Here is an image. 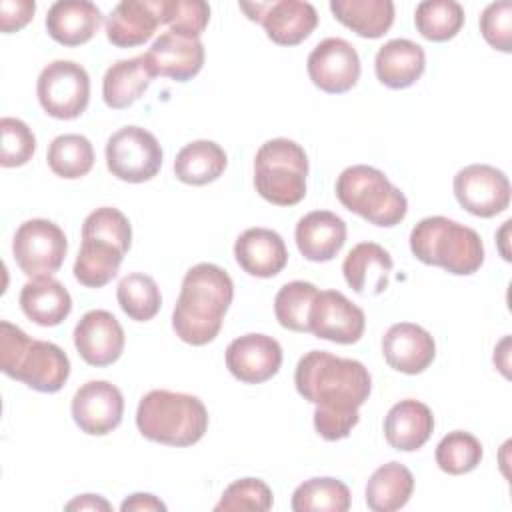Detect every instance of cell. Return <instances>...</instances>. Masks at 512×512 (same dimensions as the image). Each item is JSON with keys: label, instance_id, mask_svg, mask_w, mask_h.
Listing matches in <instances>:
<instances>
[{"label": "cell", "instance_id": "obj_1", "mask_svg": "<svg viewBox=\"0 0 512 512\" xmlns=\"http://www.w3.org/2000/svg\"><path fill=\"white\" fill-rule=\"evenodd\" d=\"M234 298V282L230 274L210 262L192 266L180 286V296L172 312V328L176 336L192 346L212 342L224 322Z\"/></svg>", "mask_w": 512, "mask_h": 512}, {"label": "cell", "instance_id": "obj_2", "mask_svg": "<svg viewBox=\"0 0 512 512\" xmlns=\"http://www.w3.org/2000/svg\"><path fill=\"white\" fill-rule=\"evenodd\" d=\"M294 384L304 400L326 410H358L372 390L362 362L326 350H310L298 360Z\"/></svg>", "mask_w": 512, "mask_h": 512}, {"label": "cell", "instance_id": "obj_3", "mask_svg": "<svg viewBox=\"0 0 512 512\" xmlns=\"http://www.w3.org/2000/svg\"><path fill=\"white\" fill-rule=\"evenodd\" d=\"M132 242L128 218L112 206L90 212L82 224V244L74 262V278L86 288H102L116 274Z\"/></svg>", "mask_w": 512, "mask_h": 512}, {"label": "cell", "instance_id": "obj_4", "mask_svg": "<svg viewBox=\"0 0 512 512\" xmlns=\"http://www.w3.org/2000/svg\"><path fill=\"white\" fill-rule=\"evenodd\" d=\"M0 368L6 376L44 394L58 392L70 376V360L60 346L34 340L6 320L0 322Z\"/></svg>", "mask_w": 512, "mask_h": 512}, {"label": "cell", "instance_id": "obj_5", "mask_svg": "<svg viewBox=\"0 0 512 512\" xmlns=\"http://www.w3.org/2000/svg\"><path fill=\"white\" fill-rule=\"evenodd\" d=\"M136 426L146 440L166 446H192L208 430V410L198 396L150 390L138 402Z\"/></svg>", "mask_w": 512, "mask_h": 512}, {"label": "cell", "instance_id": "obj_6", "mask_svg": "<svg viewBox=\"0 0 512 512\" xmlns=\"http://www.w3.org/2000/svg\"><path fill=\"white\" fill-rule=\"evenodd\" d=\"M410 250L422 264L444 268L456 276L474 274L484 262V244L478 232L446 216L422 218L410 232Z\"/></svg>", "mask_w": 512, "mask_h": 512}, {"label": "cell", "instance_id": "obj_7", "mask_svg": "<svg viewBox=\"0 0 512 512\" xmlns=\"http://www.w3.org/2000/svg\"><path fill=\"white\" fill-rule=\"evenodd\" d=\"M336 198L346 210L382 228L400 224L408 212L404 192H400L384 172L366 164L348 166L340 172L336 180Z\"/></svg>", "mask_w": 512, "mask_h": 512}, {"label": "cell", "instance_id": "obj_8", "mask_svg": "<svg viewBox=\"0 0 512 512\" xmlns=\"http://www.w3.org/2000/svg\"><path fill=\"white\" fill-rule=\"evenodd\" d=\"M308 156L304 148L288 138L264 142L254 158L256 192L270 204L294 206L306 196Z\"/></svg>", "mask_w": 512, "mask_h": 512}, {"label": "cell", "instance_id": "obj_9", "mask_svg": "<svg viewBox=\"0 0 512 512\" xmlns=\"http://www.w3.org/2000/svg\"><path fill=\"white\" fill-rule=\"evenodd\" d=\"M36 94L42 110L58 120L78 118L90 102V76L72 60H54L42 68Z\"/></svg>", "mask_w": 512, "mask_h": 512}, {"label": "cell", "instance_id": "obj_10", "mask_svg": "<svg viewBox=\"0 0 512 512\" xmlns=\"http://www.w3.org/2000/svg\"><path fill=\"white\" fill-rule=\"evenodd\" d=\"M106 166L118 180L140 184L152 180L162 166V148L156 136L140 126H124L106 142Z\"/></svg>", "mask_w": 512, "mask_h": 512}, {"label": "cell", "instance_id": "obj_11", "mask_svg": "<svg viewBox=\"0 0 512 512\" xmlns=\"http://www.w3.org/2000/svg\"><path fill=\"white\" fill-rule=\"evenodd\" d=\"M12 252L18 268L30 276H52L60 270L66 252L68 240L64 230L46 218H32L18 226Z\"/></svg>", "mask_w": 512, "mask_h": 512}, {"label": "cell", "instance_id": "obj_12", "mask_svg": "<svg viewBox=\"0 0 512 512\" xmlns=\"http://www.w3.org/2000/svg\"><path fill=\"white\" fill-rule=\"evenodd\" d=\"M454 196L458 204L478 218H492L510 204L508 176L490 164H470L454 176Z\"/></svg>", "mask_w": 512, "mask_h": 512}, {"label": "cell", "instance_id": "obj_13", "mask_svg": "<svg viewBox=\"0 0 512 512\" xmlns=\"http://www.w3.org/2000/svg\"><path fill=\"white\" fill-rule=\"evenodd\" d=\"M240 8L252 22H260L266 36L280 46H296L304 42L318 24V12L310 2H240Z\"/></svg>", "mask_w": 512, "mask_h": 512}, {"label": "cell", "instance_id": "obj_14", "mask_svg": "<svg viewBox=\"0 0 512 512\" xmlns=\"http://www.w3.org/2000/svg\"><path fill=\"white\" fill-rule=\"evenodd\" d=\"M306 68L316 88L328 94H344L360 78V56L344 38H326L308 54Z\"/></svg>", "mask_w": 512, "mask_h": 512}, {"label": "cell", "instance_id": "obj_15", "mask_svg": "<svg viewBox=\"0 0 512 512\" xmlns=\"http://www.w3.org/2000/svg\"><path fill=\"white\" fill-rule=\"evenodd\" d=\"M310 332L316 338L336 344H354L362 338L366 316L360 306L338 290L318 292L310 308Z\"/></svg>", "mask_w": 512, "mask_h": 512}, {"label": "cell", "instance_id": "obj_16", "mask_svg": "<svg viewBox=\"0 0 512 512\" xmlns=\"http://www.w3.org/2000/svg\"><path fill=\"white\" fill-rule=\"evenodd\" d=\"M70 410L82 432L90 436H104L120 426L124 398L112 382L90 380L76 390Z\"/></svg>", "mask_w": 512, "mask_h": 512}, {"label": "cell", "instance_id": "obj_17", "mask_svg": "<svg viewBox=\"0 0 512 512\" xmlns=\"http://www.w3.org/2000/svg\"><path fill=\"white\" fill-rule=\"evenodd\" d=\"M282 366V348L278 340L266 334H244L226 348V368L244 384L270 380Z\"/></svg>", "mask_w": 512, "mask_h": 512}, {"label": "cell", "instance_id": "obj_18", "mask_svg": "<svg viewBox=\"0 0 512 512\" xmlns=\"http://www.w3.org/2000/svg\"><path fill=\"white\" fill-rule=\"evenodd\" d=\"M74 346L86 364L110 366L122 356L124 330L112 312L90 310L74 328Z\"/></svg>", "mask_w": 512, "mask_h": 512}, {"label": "cell", "instance_id": "obj_19", "mask_svg": "<svg viewBox=\"0 0 512 512\" xmlns=\"http://www.w3.org/2000/svg\"><path fill=\"white\" fill-rule=\"evenodd\" d=\"M382 354L390 368L402 374L424 372L434 356L436 344L428 330L412 322L392 324L382 338Z\"/></svg>", "mask_w": 512, "mask_h": 512}, {"label": "cell", "instance_id": "obj_20", "mask_svg": "<svg viewBox=\"0 0 512 512\" xmlns=\"http://www.w3.org/2000/svg\"><path fill=\"white\" fill-rule=\"evenodd\" d=\"M238 266L256 278H272L280 274L288 262V250L282 236L270 228H248L234 244Z\"/></svg>", "mask_w": 512, "mask_h": 512}, {"label": "cell", "instance_id": "obj_21", "mask_svg": "<svg viewBox=\"0 0 512 512\" xmlns=\"http://www.w3.org/2000/svg\"><path fill=\"white\" fill-rule=\"evenodd\" d=\"M156 76H166L176 82L194 78L204 66V46L198 38L180 36L174 32L160 34L146 52Z\"/></svg>", "mask_w": 512, "mask_h": 512}, {"label": "cell", "instance_id": "obj_22", "mask_svg": "<svg viewBox=\"0 0 512 512\" xmlns=\"http://www.w3.org/2000/svg\"><path fill=\"white\" fill-rule=\"evenodd\" d=\"M160 24V0H124L106 20V38L118 48L140 46Z\"/></svg>", "mask_w": 512, "mask_h": 512}, {"label": "cell", "instance_id": "obj_23", "mask_svg": "<svg viewBox=\"0 0 512 512\" xmlns=\"http://www.w3.org/2000/svg\"><path fill=\"white\" fill-rule=\"evenodd\" d=\"M294 238L306 260L328 262L346 242V222L330 210H314L298 220Z\"/></svg>", "mask_w": 512, "mask_h": 512}, {"label": "cell", "instance_id": "obj_24", "mask_svg": "<svg viewBox=\"0 0 512 512\" xmlns=\"http://www.w3.org/2000/svg\"><path fill=\"white\" fill-rule=\"evenodd\" d=\"M392 272L390 252L376 242L356 244L342 262L346 284L360 296H378L388 288Z\"/></svg>", "mask_w": 512, "mask_h": 512}, {"label": "cell", "instance_id": "obj_25", "mask_svg": "<svg viewBox=\"0 0 512 512\" xmlns=\"http://www.w3.org/2000/svg\"><path fill=\"white\" fill-rule=\"evenodd\" d=\"M102 24V12L88 0H58L46 14V32L62 46L86 44Z\"/></svg>", "mask_w": 512, "mask_h": 512}, {"label": "cell", "instance_id": "obj_26", "mask_svg": "<svg viewBox=\"0 0 512 512\" xmlns=\"http://www.w3.org/2000/svg\"><path fill=\"white\" fill-rule=\"evenodd\" d=\"M434 430L432 410L420 400L396 402L384 418L386 442L400 452H414L422 448Z\"/></svg>", "mask_w": 512, "mask_h": 512}, {"label": "cell", "instance_id": "obj_27", "mask_svg": "<svg viewBox=\"0 0 512 512\" xmlns=\"http://www.w3.org/2000/svg\"><path fill=\"white\" fill-rule=\"evenodd\" d=\"M426 68V54L424 48L408 38H394L388 40L374 58L376 78L392 88L402 90L420 80Z\"/></svg>", "mask_w": 512, "mask_h": 512}, {"label": "cell", "instance_id": "obj_28", "mask_svg": "<svg viewBox=\"0 0 512 512\" xmlns=\"http://www.w3.org/2000/svg\"><path fill=\"white\" fill-rule=\"evenodd\" d=\"M152 78H156V72L146 54L118 60L102 78V98L108 108L124 110L146 92Z\"/></svg>", "mask_w": 512, "mask_h": 512}, {"label": "cell", "instance_id": "obj_29", "mask_svg": "<svg viewBox=\"0 0 512 512\" xmlns=\"http://www.w3.org/2000/svg\"><path fill=\"white\" fill-rule=\"evenodd\" d=\"M22 312L38 326H58L72 312L70 292L52 276L28 280L18 296Z\"/></svg>", "mask_w": 512, "mask_h": 512}, {"label": "cell", "instance_id": "obj_30", "mask_svg": "<svg viewBox=\"0 0 512 512\" xmlns=\"http://www.w3.org/2000/svg\"><path fill=\"white\" fill-rule=\"evenodd\" d=\"M414 490L412 472L400 462L382 464L366 482V504L372 512H394L406 506Z\"/></svg>", "mask_w": 512, "mask_h": 512}, {"label": "cell", "instance_id": "obj_31", "mask_svg": "<svg viewBox=\"0 0 512 512\" xmlns=\"http://www.w3.org/2000/svg\"><path fill=\"white\" fill-rule=\"evenodd\" d=\"M228 158L220 144L212 140H194L186 144L174 160V174L190 186H204L218 180L226 170Z\"/></svg>", "mask_w": 512, "mask_h": 512}, {"label": "cell", "instance_id": "obj_32", "mask_svg": "<svg viewBox=\"0 0 512 512\" xmlns=\"http://www.w3.org/2000/svg\"><path fill=\"white\" fill-rule=\"evenodd\" d=\"M334 18L362 38L384 36L394 22L390 0H332Z\"/></svg>", "mask_w": 512, "mask_h": 512}, {"label": "cell", "instance_id": "obj_33", "mask_svg": "<svg viewBox=\"0 0 512 512\" xmlns=\"http://www.w3.org/2000/svg\"><path fill=\"white\" fill-rule=\"evenodd\" d=\"M46 160L56 176L76 180L92 170L94 148L82 134H60L50 142Z\"/></svg>", "mask_w": 512, "mask_h": 512}, {"label": "cell", "instance_id": "obj_34", "mask_svg": "<svg viewBox=\"0 0 512 512\" xmlns=\"http://www.w3.org/2000/svg\"><path fill=\"white\" fill-rule=\"evenodd\" d=\"M290 506L294 512H346L350 508V490L330 476L310 478L294 490Z\"/></svg>", "mask_w": 512, "mask_h": 512}, {"label": "cell", "instance_id": "obj_35", "mask_svg": "<svg viewBox=\"0 0 512 512\" xmlns=\"http://www.w3.org/2000/svg\"><path fill=\"white\" fill-rule=\"evenodd\" d=\"M116 298L122 312L136 322L152 320L162 306V294L156 280L144 272L124 276L118 282Z\"/></svg>", "mask_w": 512, "mask_h": 512}, {"label": "cell", "instance_id": "obj_36", "mask_svg": "<svg viewBox=\"0 0 512 512\" xmlns=\"http://www.w3.org/2000/svg\"><path fill=\"white\" fill-rule=\"evenodd\" d=\"M414 24L422 38L446 42L464 26V8L454 0H424L416 6Z\"/></svg>", "mask_w": 512, "mask_h": 512}, {"label": "cell", "instance_id": "obj_37", "mask_svg": "<svg viewBox=\"0 0 512 512\" xmlns=\"http://www.w3.org/2000/svg\"><path fill=\"white\" fill-rule=\"evenodd\" d=\"M318 294L312 282H286L274 298V314L282 328L292 332H310V308Z\"/></svg>", "mask_w": 512, "mask_h": 512}, {"label": "cell", "instance_id": "obj_38", "mask_svg": "<svg viewBox=\"0 0 512 512\" xmlns=\"http://www.w3.org/2000/svg\"><path fill=\"white\" fill-rule=\"evenodd\" d=\"M436 464L442 472L460 476L472 472L482 460L480 440L464 430L448 432L436 446Z\"/></svg>", "mask_w": 512, "mask_h": 512}, {"label": "cell", "instance_id": "obj_39", "mask_svg": "<svg viewBox=\"0 0 512 512\" xmlns=\"http://www.w3.org/2000/svg\"><path fill=\"white\" fill-rule=\"evenodd\" d=\"M160 20L174 34L200 38L210 20V6L204 0H160Z\"/></svg>", "mask_w": 512, "mask_h": 512}, {"label": "cell", "instance_id": "obj_40", "mask_svg": "<svg viewBox=\"0 0 512 512\" xmlns=\"http://www.w3.org/2000/svg\"><path fill=\"white\" fill-rule=\"evenodd\" d=\"M272 490L260 478H240L232 482L220 496V502L214 506L216 512L230 510H260L266 512L272 508Z\"/></svg>", "mask_w": 512, "mask_h": 512}, {"label": "cell", "instance_id": "obj_41", "mask_svg": "<svg viewBox=\"0 0 512 512\" xmlns=\"http://www.w3.org/2000/svg\"><path fill=\"white\" fill-rule=\"evenodd\" d=\"M0 134H2L0 164L4 168L24 166L28 160H32L36 152V138L26 122L12 116H4L0 120Z\"/></svg>", "mask_w": 512, "mask_h": 512}, {"label": "cell", "instance_id": "obj_42", "mask_svg": "<svg viewBox=\"0 0 512 512\" xmlns=\"http://www.w3.org/2000/svg\"><path fill=\"white\" fill-rule=\"evenodd\" d=\"M480 32L484 40L500 50L510 52L512 50V2H492L484 8L480 16Z\"/></svg>", "mask_w": 512, "mask_h": 512}, {"label": "cell", "instance_id": "obj_43", "mask_svg": "<svg viewBox=\"0 0 512 512\" xmlns=\"http://www.w3.org/2000/svg\"><path fill=\"white\" fill-rule=\"evenodd\" d=\"M358 420V410H326L318 406L314 410V428L328 442L346 438Z\"/></svg>", "mask_w": 512, "mask_h": 512}, {"label": "cell", "instance_id": "obj_44", "mask_svg": "<svg viewBox=\"0 0 512 512\" xmlns=\"http://www.w3.org/2000/svg\"><path fill=\"white\" fill-rule=\"evenodd\" d=\"M36 12L34 0H2L0 2V30L4 34L24 28Z\"/></svg>", "mask_w": 512, "mask_h": 512}, {"label": "cell", "instance_id": "obj_45", "mask_svg": "<svg viewBox=\"0 0 512 512\" xmlns=\"http://www.w3.org/2000/svg\"><path fill=\"white\" fill-rule=\"evenodd\" d=\"M122 512H150V510H166V504L162 500H158L154 494H144V492H136L132 496H128L122 504H120Z\"/></svg>", "mask_w": 512, "mask_h": 512}, {"label": "cell", "instance_id": "obj_46", "mask_svg": "<svg viewBox=\"0 0 512 512\" xmlns=\"http://www.w3.org/2000/svg\"><path fill=\"white\" fill-rule=\"evenodd\" d=\"M66 510H112V506L98 494H82L66 504Z\"/></svg>", "mask_w": 512, "mask_h": 512}]
</instances>
